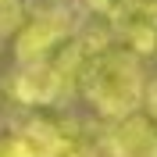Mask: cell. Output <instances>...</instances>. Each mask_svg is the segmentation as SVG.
I'll use <instances>...</instances> for the list:
<instances>
[{"instance_id": "3", "label": "cell", "mask_w": 157, "mask_h": 157, "mask_svg": "<svg viewBox=\"0 0 157 157\" xmlns=\"http://www.w3.org/2000/svg\"><path fill=\"white\" fill-rule=\"evenodd\" d=\"M61 39H64V21H61L57 14H39V18H32L29 25L18 32V43H14L18 61L21 64H39V61H47V54L57 47Z\"/></svg>"}, {"instance_id": "1", "label": "cell", "mask_w": 157, "mask_h": 157, "mask_svg": "<svg viewBox=\"0 0 157 157\" xmlns=\"http://www.w3.org/2000/svg\"><path fill=\"white\" fill-rule=\"evenodd\" d=\"M86 93L107 118H132L143 100V71L132 54H100L86 75Z\"/></svg>"}, {"instance_id": "2", "label": "cell", "mask_w": 157, "mask_h": 157, "mask_svg": "<svg viewBox=\"0 0 157 157\" xmlns=\"http://www.w3.org/2000/svg\"><path fill=\"white\" fill-rule=\"evenodd\" d=\"M61 86H64V75H61L50 61H39V64H21V71L11 82V93L21 100V104H50L57 100Z\"/></svg>"}, {"instance_id": "4", "label": "cell", "mask_w": 157, "mask_h": 157, "mask_svg": "<svg viewBox=\"0 0 157 157\" xmlns=\"http://www.w3.org/2000/svg\"><path fill=\"white\" fill-rule=\"evenodd\" d=\"M111 157H157V128L147 118H125L107 139Z\"/></svg>"}, {"instance_id": "7", "label": "cell", "mask_w": 157, "mask_h": 157, "mask_svg": "<svg viewBox=\"0 0 157 157\" xmlns=\"http://www.w3.org/2000/svg\"><path fill=\"white\" fill-rule=\"evenodd\" d=\"M0 7H14V0H0Z\"/></svg>"}, {"instance_id": "6", "label": "cell", "mask_w": 157, "mask_h": 157, "mask_svg": "<svg viewBox=\"0 0 157 157\" xmlns=\"http://www.w3.org/2000/svg\"><path fill=\"white\" fill-rule=\"evenodd\" d=\"M57 157H82V150H78V147H71V143H68V147L61 150V154H57Z\"/></svg>"}, {"instance_id": "5", "label": "cell", "mask_w": 157, "mask_h": 157, "mask_svg": "<svg viewBox=\"0 0 157 157\" xmlns=\"http://www.w3.org/2000/svg\"><path fill=\"white\" fill-rule=\"evenodd\" d=\"M64 147H68V139L61 136L54 125H47V121H29L7 143L11 157H57Z\"/></svg>"}]
</instances>
